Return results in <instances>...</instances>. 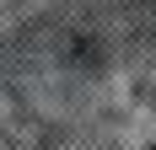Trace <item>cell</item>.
I'll return each mask as SVG.
<instances>
[{"instance_id":"obj_1","label":"cell","mask_w":156,"mask_h":150,"mask_svg":"<svg viewBox=\"0 0 156 150\" xmlns=\"http://www.w3.org/2000/svg\"><path fill=\"white\" fill-rule=\"evenodd\" d=\"M151 150H156V145H151Z\"/></svg>"}]
</instances>
